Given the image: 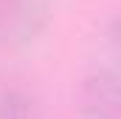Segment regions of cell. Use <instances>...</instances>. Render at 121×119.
Returning <instances> with one entry per match:
<instances>
[{
  "instance_id": "2",
  "label": "cell",
  "mask_w": 121,
  "mask_h": 119,
  "mask_svg": "<svg viewBox=\"0 0 121 119\" xmlns=\"http://www.w3.org/2000/svg\"><path fill=\"white\" fill-rule=\"evenodd\" d=\"M118 77L110 68H99L85 79L79 91L82 119H118Z\"/></svg>"
},
{
  "instance_id": "1",
  "label": "cell",
  "mask_w": 121,
  "mask_h": 119,
  "mask_svg": "<svg viewBox=\"0 0 121 119\" xmlns=\"http://www.w3.org/2000/svg\"><path fill=\"white\" fill-rule=\"evenodd\" d=\"M45 0H0V40L6 45H28L45 29Z\"/></svg>"
},
{
  "instance_id": "3",
  "label": "cell",
  "mask_w": 121,
  "mask_h": 119,
  "mask_svg": "<svg viewBox=\"0 0 121 119\" xmlns=\"http://www.w3.org/2000/svg\"><path fill=\"white\" fill-rule=\"evenodd\" d=\"M34 108L23 91H6L0 96V119H31Z\"/></svg>"
}]
</instances>
